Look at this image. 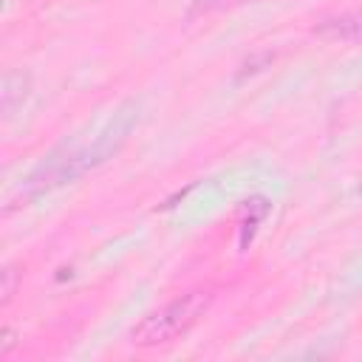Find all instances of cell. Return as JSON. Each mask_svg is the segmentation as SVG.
Returning <instances> with one entry per match:
<instances>
[{"label":"cell","mask_w":362,"mask_h":362,"mask_svg":"<svg viewBox=\"0 0 362 362\" xmlns=\"http://www.w3.org/2000/svg\"><path fill=\"white\" fill-rule=\"evenodd\" d=\"M14 342H17V339H14V331L6 328V331H3V342H0V356H6V354L14 348Z\"/></svg>","instance_id":"obj_8"},{"label":"cell","mask_w":362,"mask_h":362,"mask_svg":"<svg viewBox=\"0 0 362 362\" xmlns=\"http://www.w3.org/2000/svg\"><path fill=\"white\" fill-rule=\"evenodd\" d=\"M235 3H243V0H195L192 14H209V11H218V8L235 6Z\"/></svg>","instance_id":"obj_7"},{"label":"cell","mask_w":362,"mask_h":362,"mask_svg":"<svg viewBox=\"0 0 362 362\" xmlns=\"http://www.w3.org/2000/svg\"><path fill=\"white\" fill-rule=\"evenodd\" d=\"M272 59H274V54H269V51H263V54H257V57L246 59V62L240 65V71H238V79H243V76H249V74H257V71H263V68H266Z\"/></svg>","instance_id":"obj_5"},{"label":"cell","mask_w":362,"mask_h":362,"mask_svg":"<svg viewBox=\"0 0 362 362\" xmlns=\"http://www.w3.org/2000/svg\"><path fill=\"white\" fill-rule=\"evenodd\" d=\"M28 88H31V76L23 74V71H8L3 76V90H0V105H3V116L11 119L14 110L25 102L28 96Z\"/></svg>","instance_id":"obj_4"},{"label":"cell","mask_w":362,"mask_h":362,"mask_svg":"<svg viewBox=\"0 0 362 362\" xmlns=\"http://www.w3.org/2000/svg\"><path fill=\"white\" fill-rule=\"evenodd\" d=\"M209 303H212V294L209 291H189V294L173 300L170 305H164L161 311L150 314L147 320H141L133 328V334H130L133 345H139V348H156V345H167V342L184 337L206 314Z\"/></svg>","instance_id":"obj_1"},{"label":"cell","mask_w":362,"mask_h":362,"mask_svg":"<svg viewBox=\"0 0 362 362\" xmlns=\"http://www.w3.org/2000/svg\"><path fill=\"white\" fill-rule=\"evenodd\" d=\"M17 280H20V274H17L11 266H6V269H3V286H0L3 303H8V300L14 297V291H17Z\"/></svg>","instance_id":"obj_6"},{"label":"cell","mask_w":362,"mask_h":362,"mask_svg":"<svg viewBox=\"0 0 362 362\" xmlns=\"http://www.w3.org/2000/svg\"><path fill=\"white\" fill-rule=\"evenodd\" d=\"M317 34L325 40H342V42H362V14H342L322 20L317 25Z\"/></svg>","instance_id":"obj_3"},{"label":"cell","mask_w":362,"mask_h":362,"mask_svg":"<svg viewBox=\"0 0 362 362\" xmlns=\"http://www.w3.org/2000/svg\"><path fill=\"white\" fill-rule=\"evenodd\" d=\"M136 122H139V105H136V102H124V105L113 113V119L107 122V127L93 139V144L82 147V156H85L88 170H93V167H99L102 161H107V158L127 141V136H130V130H133Z\"/></svg>","instance_id":"obj_2"}]
</instances>
